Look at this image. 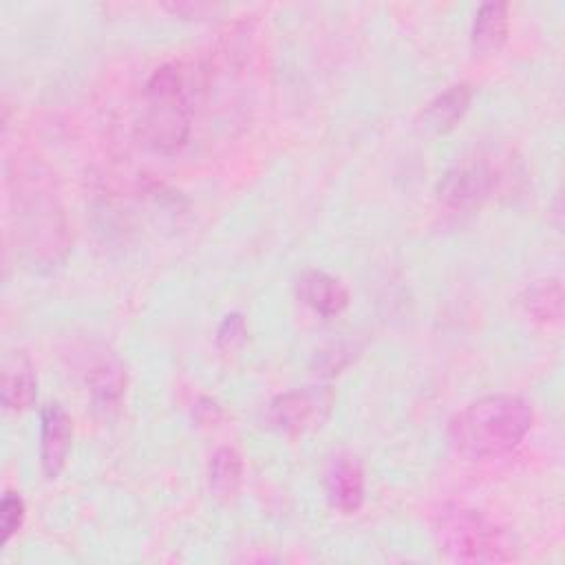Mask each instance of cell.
Instances as JSON below:
<instances>
[{"label": "cell", "mask_w": 565, "mask_h": 565, "mask_svg": "<svg viewBox=\"0 0 565 565\" xmlns=\"http://www.w3.org/2000/svg\"><path fill=\"white\" fill-rule=\"evenodd\" d=\"M532 406L512 393L483 395L448 422V441L466 459H488L514 450L532 428Z\"/></svg>", "instance_id": "6da1fadb"}, {"label": "cell", "mask_w": 565, "mask_h": 565, "mask_svg": "<svg viewBox=\"0 0 565 565\" xmlns=\"http://www.w3.org/2000/svg\"><path fill=\"white\" fill-rule=\"evenodd\" d=\"M203 88L201 71L183 62H166L152 71L143 86V115L139 132L157 152L179 150L190 135L194 97Z\"/></svg>", "instance_id": "7a4b0ae2"}, {"label": "cell", "mask_w": 565, "mask_h": 565, "mask_svg": "<svg viewBox=\"0 0 565 565\" xmlns=\"http://www.w3.org/2000/svg\"><path fill=\"white\" fill-rule=\"evenodd\" d=\"M433 534L444 554L461 563H508L519 558L516 539L486 514L461 505L439 510Z\"/></svg>", "instance_id": "3957f363"}, {"label": "cell", "mask_w": 565, "mask_h": 565, "mask_svg": "<svg viewBox=\"0 0 565 565\" xmlns=\"http://www.w3.org/2000/svg\"><path fill=\"white\" fill-rule=\"evenodd\" d=\"M9 181L15 183L11 201L15 203L18 221L24 225L22 232L29 238L26 247L35 258L55 260V254L66 249V225L46 174L33 163L20 168L15 163V172H11Z\"/></svg>", "instance_id": "277c9868"}, {"label": "cell", "mask_w": 565, "mask_h": 565, "mask_svg": "<svg viewBox=\"0 0 565 565\" xmlns=\"http://www.w3.org/2000/svg\"><path fill=\"white\" fill-rule=\"evenodd\" d=\"M327 501L340 514H355L364 503V468L351 452H333L322 472Z\"/></svg>", "instance_id": "5b68a950"}, {"label": "cell", "mask_w": 565, "mask_h": 565, "mask_svg": "<svg viewBox=\"0 0 565 565\" xmlns=\"http://www.w3.org/2000/svg\"><path fill=\"white\" fill-rule=\"evenodd\" d=\"M497 174L486 163L455 166L437 185V199L452 210H472L494 190Z\"/></svg>", "instance_id": "8992f818"}, {"label": "cell", "mask_w": 565, "mask_h": 565, "mask_svg": "<svg viewBox=\"0 0 565 565\" xmlns=\"http://www.w3.org/2000/svg\"><path fill=\"white\" fill-rule=\"evenodd\" d=\"M329 397L320 391L298 388L274 397L267 406V424L285 435H300L320 422L322 411H327Z\"/></svg>", "instance_id": "52a82bcc"}, {"label": "cell", "mask_w": 565, "mask_h": 565, "mask_svg": "<svg viewBox=\"0 0 565 565\" xmlns=\"http://www.w3.org/2000/svg\"><path fill=\"white\" fill-rule=\"evenodd\" d=\"M73 441V422L62 404L53 402L40 411V466L49 481L66 468Z\"/></svg>", "instance_id": "ba28073f"}, {"label": "cell", "mask_w": 565, "mask_h": 565, "mask_svg": "<svg viewBox=\"0 0 565 565\" xmlns=\"http://www.w3.org/2000/svg\"><path fill=\"white\" fill-rule=\"evenodd\" d=\"M296 296L320 316H338L349 307L347 285L320 269H307L296 278Z\"/></svg>", "instance_id": "9c48e42d"}, {"label": "cell", "mask_w": 565, "mask_h": 565, "mask_svg": "<svg viewBox=\"0 0 565 565\" xmlns=\"http://www.w3.org/2000/svg\"><path fill=\"white\" fill-rule=\"evenodd\" d=\"M38 397L35 369L26 353L15 351L2 364V406L7 411H26Z\"/></svg>", "instance_id": "30bf717a"}, {"label": "cell", "mask_w": 565, "mask_h": 565, "mask_svg": "<svg viewBox=\"0 0 565 565\" xmlns=\"http://www.w3.org/2000/svg\"><path fill=\"white\" fill-rule=\"evenodd\" d=\"M510 7L508 2H483L472 20L470 44L475 55H497L508 42Z\"/></svg>", "instance_id": "8fae6325"}, {"label": "cell", "mask_w": 565, "mask_h": 565, "mask_svg": "<svg viewBox=\"0 0 565 565\" xmlns=\"http://www.w3.org/2000/svg\"><path fill=\"white\" fill-rule=\"evenodd\" d=\"M472 99V90L468 84H452L435 99L426 104L422 110V126L430 132H448L457 126V121L466 115Z\"/></svg>", "instance_id": "7c38bea8"}, {"label": "cell", "mask_w": 565, "mask_h": 565, "mask_svg": "<svg viewBox=\"0 0 565 565\" xmlns=\"http://www.w3.org/2000/svg\"><path fill=\"white\" fill-rule=\"evenodd\" d=\"M243 486V457L232 446L214 450L207 463V488L214 499L230 503Z\"/></svg>", "instance_id": "4fadbf2b"}, {"label": "cell", "mask_w": 565, "mask_h": 565, "mask_svg": "<svg viewBox=\"0 0 565 565\" xmlns=\"http://www.w3.org/2000/svg\"><path fill=\"white\" fill-rule=\"evenodd\" d=\"M126 369L115 358H102L86 371V386L97 406H117L126 393Z\"/></svg>", "instance_id": "5bb4252c"}, {"label": "cell", "mask_w": 565, "mask_h": 565, "mask_svg": "<svg viewBox=\"0 0 565 565\" xmlns=\"http://www.w3.org/2000/svg\"><path fill=\"white\" fill-rule=\"evenodd\" d=\"M521 305L525 313L543 324H556L563 318V287L558 278H545L532 282L523 296Z\"/></svg>", "instance_id": "9a60e30c"}, {"label": "cell", "mask_w": 565, "mask_h": 565, "mask_svg": "<svg viewBox=\"0 0 565 565\" xmlns=\"http://www.w3.org/2000/svg\"><path fill=\"white\" fill-rule=\"evenodd\" d=\"M24 516H26L24 499H22L18 492L7 490L4 497H2V501H0V525H2V539H4V543L22 527Z\"/></svg>", "instance_id": "2e32d148"}, {"label": "cell", "mask_w": 565, "mask_h": 565, "mask_svg": "<svg viewBox=\"0 0 565 565\" xmlns=\"http://www.w3.org/2000/svg\"><path fill=\"white\" fill-rule=\"evenodd\" d=\"M247 338V322L241 313H230L216 329V347L223 351H234Z\"/></svg>", "instance_id": "e0dca14e"}, {"label": "cell", "mask_w": 565, "mask_h": 565, "mask_svg": "<svg viewBox=\"0 0 565 565\" xmlns=\"http://www.w3.org/2000/svg\"><path fill=\"white\" fill-rule=\"evenodd\" d=\"M166 9H170L177 15H185V18H205V13H214V4H205V2H177V4H166Z\"/></svg>", "instance_id": "ac0fdd59"}, {"label": "cell", "mask_w": 565, "mask_h": 565, "mask_svg": "<svg viewBox=\"0 0 565 565\" xmlns=\"http://www.w3.org/2000/svg\"><path fill=\"white\" fill-rule=\"evenodd\" d=\"M194 417L201 422V424H216L218 417H221V408L216 406V402H212L210 397H201L194 406Z\"/></svg>", "instance_id": "d6986e66"}]
</instances>
